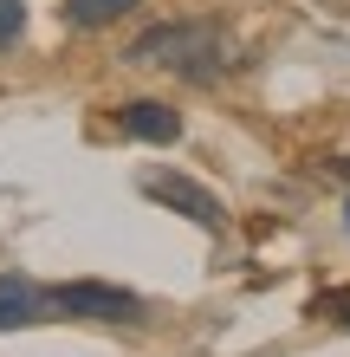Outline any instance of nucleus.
<instances>
[{
    "instance_id": "f257e3e1",
    "label": "nucleus",
    "mask_w": 350,
    "mask_h": 357,
    "mask_svg": "<svg viewBox=\"0 0 350 357\" xmlns=\"http://www.w3.org/2000/svg\"><path fill=\"white\" fill-rule=\"evenodd\" d=\"M130 66H162L189 85H214L234 66V39L221 20H162L143 39H130Z\"/></svg>"
},
{
    "instance_id": "f03ea898",
    "label": "nucleus",
    "mask_w": 350,
    "mask_h": 357,
    "mask_svg": "<svg viewBox=\"0 0 350 357\" xmlns=\"http://www.w3.org/2000/svg\"><path fill=\"white\" fill-rule=\"evenodd\" d=\"M52 299H58V319H111V325H130V319L150 312L136 292H123L111 280H65V286H52Z\"/></svg>"
},
{
    "instance_id": "7ed1b4c3",
    "label": "nucleus",
    "mask_w": 350,
    "mask_h": 357,
    "mask_svg": "<svg viewBox=\"0 0 350 357\" xmlns=\"http://www.w3.org/2000/svg\"><path fill=\"white\" fill-rule=\"evenodd\" d=\"M46 319H58V299H52V286L26 280V273H0V331L46 325Z\"/></svg>"
},
{
    "instance_id": "20e7f679",
    "label": "nucleus",
    "mask_w": 350,
    "mask_h": 357,
    "mask_svg": "<svg viewBox=\"0 0 350 357\" xmlns=\"http://www.w3.org/2000/svg\"><path fill=\"white\" fill-rule=\"evenodd\" d=\"M143 195L175 208V215H189V221H201V227H228V208H221L201 182H189V176H143Z\"/></svg>"
},
{
    "instance_id": "39448f33",
    "label": "nucleus",
    "mask_w": 350,
    "mask_h": 357,
    "mask_svg": "<svg viewBox=\"0 0 350 357\" xmlns=\"http://www.w3.org/2000/svg\"><path fill=\"white\" fill-rule=\"evenodd\" d=\"M117 130L136 137V143H175L182 137V117L169 111V104H123V111H117Z\"/></svg>"
},
{
    "instance_id": "423d86ee",
    "label": "nucleus",
    "mask_w": 350,
    "mask_h": 357,
    "mask_svg": "<svg viewBox=\"0 0 350 357\" xmlns=\"http://www.w3.org/2000/svg\"><path fill=\"white\" fill-rule=\"evenodd\" d=\"M136 7V0H65V7H58V13H65V26H111V20H123V13H130Z\"/></svg>"
},
{
    "instance_id": "0eeeda50",
    "label": "nucleus",
    "mask_w": 350,
    "mask_h": 357,
    "mask_svg": "<svg viewBox=\"0 0 350 357\" xmlns=\"http://www.w3.org/2000/svg\"><path fill=\"white\" fill-rule=\"evenodd\" d=\"M19 33H26V7L19 0H0V52H13Z\"/></svg>"
},
{
    "instance_id": "6e6552de",
    "label": "nucleus",
    "mask_w": 350,
    "mask_h": 357,
    "mask_svg": "<svg viewBox=\"0 0 350 357\" xmlns=\"http://www.w3.org/2000/svg\"><path fill=\"white\" fill-rule=\"evenodd\" d=\"M344 221H350V202H344Z\"/></svg>"
}]
</instances>
